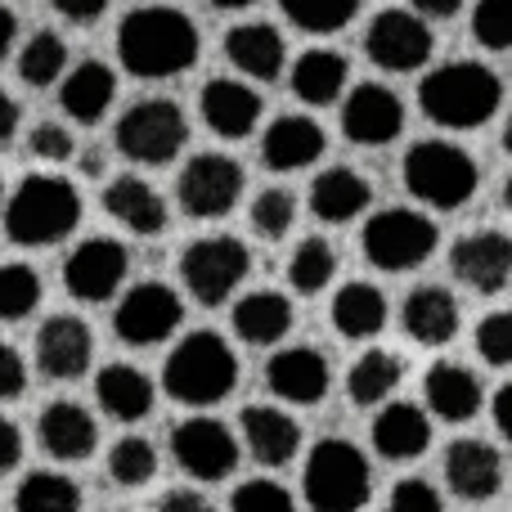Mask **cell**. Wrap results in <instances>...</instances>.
I'll list each match as a JSON object with an SVG mask.
<instances>
[{"mask_svg":"<svg viewBox=\"0 0 512 512\" xmlns=\"http://www.w3.org/2000/svg\"><path fill=\"white\" fill-rule=\"evenodd\" d=\"M198 50L203 41H198L194 18L180 14L176 5H140L117 27V63L144 81H167L189 72L198 63Z\"/></svg>","mask_w":512,"mask_h":512,"instance_id":"obj_1","label":"cell"},{"mask_svg":"<svg viewBox=\"0 0 512 512\" xmlns=\"http://www.w3.org/2000/svg\"><path fill=\"white\" fill-rule=\"evenodd\" d=\"M499 104H504V81L477 59L445 63L418 81V108L427 122L445 131H477L499 113Z\"/></svg>","mask_w":512,"mask_h":512,"instance_id":"obj_2","label":"cell"},{"mask_svg":"<svg viewBox=\"0 0 512 512\" xmlns=\"http://www.w3.org/2000/svg\"><path fill=\"white\" fill-rule=\"evenodd\" d=\"M234 387H239V355H234L230 342H225L221 333H212V328H198V333L180 337L176 351L162 364V391H167L176 405L212 409V405H221Z\"/></svg>","mask_w":512,"mask_h":512,"instance_id":"obj_3","label":"cell"},{"mask_svg":"<svg viewBox=\"0 0 512 512\" xmlns=\"http://www.w3.org/2000/svg\"><path fill=\"white\" fill-rule=\"evenodd\" d=\"M81 225V194L63 176H27L5 203V234L18 248H50Z\"/></svg>","mask_w":512,"mask_h":512,"instance_id":"obj_4","label":"cell"},{"mask_svg":"<svg viewBox=\"0 0 512 512\" xmlns=\"http://www.w3.org/2000/svg\"><path fill=\"white\" fill-rule=\"evenodd\" d=\"M409 198H418L423 207L436 212H454V207L472 203L481 185V167L463 144L454 140H418L409 144L405 162H400Z\"/></svg>","mask_w":512,"mask_h":512,"instance_id":"obj_5","label":"cell"},{"mask_svg":"<svg viewBox=\"0 0 512 512\" xmlns=\"http://www.w3.org/2000/svg\"><path fill=\"white\" fill-rule=\"evenodd\" d=\"M301 495L315 512H355L369 504L373 495V468L364 459L360 445L328 436L310 450L306 477H301Z\"/></svg>","mask_w":512,"mask_h":512,"instance_id":"obj_6","label":"cell"},{"mask_svg":"<svg viewBox=\"0 0 512 512\" xmlns=\"http://www.w3.org/2000/svg\"><path fill=\"white\" fill-rule=\"evenodd\" d=\"M436 243H441L436 221L423 212H409V207L373 212L369 221H364V234H360L364 261H369L373 270H387V274H405V270L427 265L436 252Z\"/></svg>","mask_w":512,"mask_h":512,"instance_id":"obj_7","label":"cell"},{"mask_svg":"<svg viewBox=\"0 0 512 512\" xmlns=\"http://www.w3.org/2000/svg\"><path fill=\"white\" fill-rule=\"evenodd\" d=\"M117 153L140 167H167L189 144V117L176 99H140L117 117Z\"/></svg>","mask_w":512,"mask_h":512,"instance_id":"obj_8","label":"cell"},{"mask_svg":"<svg viewBox=\"0 0 512 512\" xmlns=\"http://www.w3.org/2000/svg\"><path fill=\"white\" fill-rule=\"evenodd\" d=\"M252 270V252L243 248L234 234H216V239L189 243L180 256V283L189 288V297L203 306H221L234 297L243 279Z\"/></svg>","mask_w":512,"mask_h":512,"instance_id":"obj_9","label":"cell"},{"mask_svg":"<svg viewBox=\"0 0 512 512\" xmlns=\"http://www.w3.org/2000/svg\"><path fill=\"white\" fill-rule=\"evenodd\" d=\"M243 198V167L225 153H198L176 180V203L194 221H221Z\"/></svg>","mask_w":512,"mask_h":512,"instance_id":"obj_10","label":"cell"},{"mask_svg":"<svg viewBox=\"0 0 512 512\" xmlns=\"http://www.w3.org/2000/svg\"><path fill=\"white\" fill-rule=\"evenodd\" d=\"M432 27L418 9H382L364 32V54L382 72H418L432 59Z\"/></svg>","mask_w":512,"mask_h":512,"instance_id":"obj_11","label":"cell"},{"mask_svg":"<svg viewBox=\"0 0 512 512\" xmlns=\"http://www.w3.org/2000/svg\"><path fill=\"white\" fill-rule=\"evenodd\" d=\"M185 319V301L171 283H135L113 310V328L126 346H158Z\"/></svg>","mask_w":512,"mask_h":512,"instance_id":"obj_12","label":"cell"},{"mask_svg":"<svg viewBox=\"0 0 512 512\" xmlns=\"http://www.w3.org/2000/svg\"><path fill=\"white\" fill-rule=\"evenodd\" d=\"M171 454H176L180 472H189L194 481H225L239 468V436L216 418H185L171 432Z\"/></svg>","mask_w":512,"mask_h":512,"instance_id":"obj_13","label":"cell"},{"mask_svg":"<svg viewBox=\"0 0 512 512\" xmlns=\"http://www.w3.org/2000/svg\"><path fill=\"white\" fill-rule=\"evenodd\" d=\"M126 270H131V256H126L122 243L95 234V239H86L81 248L68 252V261H63V283H68V292L77 301L95 306V301H108L122 288Z\"/></svg>","mask_w":512,"mask_h":512,"instance_id":"obj_14","label":"cell"},{"mask_svg":"<svg viewBox=\"0 0 512 512\" xmlns=\"http://www.w3.org/2000/svg\"><path fill=\"white\" fill-rule=\"evenodd\" d=\"M400 131H405V104H400L396 90L364 81L342 99V135L351 144L382 149V144L400 140Z\"/></svg>","mask_w":512,"mask_h":512,"instance_id":"obj_15","label":"cell"},{"mask_svg":"<svg viewBox=\"0 0 512 512\" xmlns=\"http://www.w3.org/2000/svg\"><path fill=\"white\" fill-rule=\"evenodd\" d=\"M450 270L459 283H468L481 297H495L512 283V239L504 230H472L454 239Z\"/></svg>","mask_w":512,"mask_h":512,"instance_id":"obj_16","label":"cell"},{"mask_svg":"<svg viewBox=\"0 0 512 512\" xmlns=\"http://www.w3.org/2000/svg\"><path fill=\"white\" fill-rule=\"evenodd\" d=\"M328 382H333V369H328V360L315 346H283L265 364V387L283 405H301V409L319 405L328 396Z\"/></svg>","mask_w":512,"mask_h":512,"instance_id":"obj_17","label":"cell"},{"mask_svg":"<svg viewBox=\"0 0 512 512\" xmlns=\"http://www.w3.org/2000/svg\"><path fill=\"white\" fill-rule=\"evenodd\" d=\"M90 355H95V337L77 315H54L36 333V369L54 382L81 378L90 369Z\"/></svg>","mask_w":512,"mask_h":512,"instance_id":"obj_18","label":"cell"},{"mask_svg":"<svg viewBox=\"0 0 512 512\" xmlns=\"http://www.w3.org/2000/svg\"><path fill=\"white\" fill-rule=\"evenodd\" d=\"M328 135L315 117L306 113H283L265 126L261 135V162L270 171H306L324 158Z\"/></svg>","mask_w":512,"mask_h":512,"instance_id":"obj_19","label":"cell"},{"mask_svg":"<svg viewBox=\"0 0 512 512\" xmlns=\"http://www.w3.org/2000/svg\"><path fill=\"white\" fill-rule=\"evenodd\" d=\"M445 481H450V490L459 499L486 504L504 486V459H499L495 445L477 441V436H463V441H454L445 450Z\"/></svg>","mask_w":512,"mask_h":512,"instance_id":"obj_20","label":"cell"},{"mask_svg":"<svg viewBox=\"0 0 512 512\" xmlns=\"http://www.w3.org/2000/svg\"><path fill=\"white\" fill-rule=\"evenodd\" d=\"M36 436H41V450L59 463H81L95 454L99 445V427L95 414L77 400H54V405L41 409V423H36Z\"/></svg>","mask_w":512,"mask_h":512,"instance_id":"obj_21","label":"cell"},{"mask_svg":"<svg viewBox=\"0 0 512 512\" xmlns=\"http://www.w3.org/2000/svg\"><path fill=\"white\" fill-rule=\"evenodd\" d=\"M198 108H203V122L212 126L221 140H248L261 122V95L248 86V81L234 77H212L198 95Z\"/></svg>","mask_w":512,"mask_h":512,"instance_id":"obj_22","label":"cell"},{"mask_svg":"<svg viewBox=\"0 0 512 512\" xmlns=\"http://www.w3.org/2000/svg\"><path fill=\"white\" fill-rule=\"evenodd\" d=\"M400 324L418 346H445L459 337V297L441 283H423L405 297Z\"/></svg>","mask_w":512,"mask_h":512,"instance_id":"obj_23","label":"cell"},{"mask_svg":"<svg viewBox=\"0 0 512 512\" xmlns=\"http://www.w3.org/2000/svg\"><path fill=\"white\" fill-rule=\"evenodd\" d=\"M243 441H248V454L261 468H288L301 450V427L297 418H288L274 405H248L243 409Z\"/></svg>","mask_w":512,"mask_h":512,"instance_id":"obj_24","label":"cell"},{"mask_svg":"<svg viewBox=\"0 0 512 512\" xmlns=\"http://www.w3.org/2000/svg\"><path fill=\"white\" fill-rule=\"evenodd\" d=\"M104 212L113 216L117 225H126L131 234L140 239H153V234L167 230L171 212H167V198L140 176H117L113 185L104 189Z\"/></svg>","mask_w":512,"mask_h":512,"instance_id":"obj_25","label":"cell"},{"mask_svg":"<svg viewBox=\"0 0 512 512\" xmlns=\"http://www.w3.org/2000/svg\"><path fill=\"white\" fill-rule=\"evenodd\" d=\"M432 445V418L409 400H387L373 418V450L391 463H409Z\"/></svg>","mask_w":512,"mask_h":512,"instance_id":"obj_26","label":"cell"},{"mask_svg":"<svg viewBox=\"0 0 512 512\" xmlns=\"http://www.w3.org/2000/svg\"><path fill=\"white\" fill-rule=\"evenodd\" d=\"M423 396L427 409L445 423H468V418L481 414V382L468 364H454V360H436L423 378Z\"/></svg>","mask_w":512,"mask_h":512,"instance_id":"obj_27","label":"cell"},{"mask_svg":"<svg viewBox=\"0 0 512 512\" xmlns=\"http://www.w3.org/2000/svg\"><path fill=\"white\" fill-rule=\"evenodd\" d=\"M225 59L252 81H274L288 63V45L283 32L270 23H239L225 32Z\"/></svg>","mask_w":512,"mask_h":512,"instance_id":"obj_28","label":"cell"},{"mask_svg":"<svg viewBox=\"0 0 512 512\" xmlns=\"http://www.w3.org/2000/svg\"><path fill=\"white\" fill-rule=\"evenodd\" d=\"M113 99H117V77H113V68L99 63V59L77 63V68L63 77V86H59L63 113H68L77 126L104 122V113L113 108Z\"/></svg>","mask_w":512,"mask_h":512,"instance_id":"obj_29","label":"cell"},{"mask_svg":"<svg viewBox=\"0 0 512 512\" xmlns=\"http://www.w3.org/2000/svg\"><path fill=\"white\" fill-rule=\"evenodd\" d=\"M95 400L117 423H140V418L153 414L158 391H153L149 373H140L135 364H104L95 378Z\"/></svg>","mask_w":512,"mask_h":512,"instance_id":"obj_30","label":"cell"},{"mask_svg":"<svg viewBox=\"0 0 512 512\" xmlns=\"http://www.w3.org/2000/svg\"><path fill=\"white\" fill-rule=\"evenodd\" d=\"M369 203H373L369 180L351 167H328L310 180V212H315L324 225L355 221L360 212H369Z\"/></svg>","mask_w":512,"mask_h":512,"instance_id":"obj_31","label":"cell"},{"mask_svg":"<svg viewBox=\"0 0 512 512\" xmlns=\"http://www.w3.org/2000/svg\"><path fill=\"white\" fill-rule=\"evenodd\" d=\"M292 328V301L283 292H248V297L234 301V333L248 346H274L283 342Z\"/></svg>","mask_w":512,"mask_h":512,"instance_id":"obj_32","label":"cell"},{"mask_svg":"<svg viewBox=\"0 0 512 512\" xmlns=\"http://www.w3.org/2000/svg\"><path fill=\"white\" fill-rule=\"evenodd\" d=\"M346 59L337 50H306L297 63H292V95L310 108H328L346 95Z\"/></svg>","mask_w":512,"mask_h":512,"instance_id":"obj_33","label":"cell"},{"mask_svg":"<svg viewBox=\"0 0 512 512\" xmlns=\"http://www.w3.org/2000/svg\"><path fill=\"white\" fill-rule=\"evenodd\" d=\"M328 315H333V328L342 337L364 342V337H378L382 328H387V297H382V288L355 279V283H346V288H337Z\"/></svg>","mask_w":512,"mask_h":512,"instance_id":"obj_34","label":"cell"},{"mask_svg":"<svg viewBox=\"0 0 512 512\" xmlns=\"http://www.w3.org/2000/svg\"><path fill=\"white\" fill-rule=\"evenodd\" d=\"M405 378V360L396 351H364L360 360L351 364L346 373V391H351V405L373 409V405H387L391 391L400 387Z\"/></svg>","mask_w":512,"mask_h":512,"instance_id":"obj_35","label":"cell"},{"mask_svg":"<svg viewBox=\"0 0 512 512\" xmlns=\"http://www.w3.org/2000/svg\"><path fill=\"white\" fill-rule=\"evenodd\" d=\"M18 512H77L81 508V486L63 472H27L14 490Z\"/></svg>","mask_w":512,"mask_h":512,"instance_id":"obj_36","label":"cell"},{"mask_svg":"<svg viewBox=\"0 0 512 512\" xmlns=\"http://www.w3.org/2000/svg\"><path fill=\"white\" fill-rule=\"evenodd\" d=\"M337 274V252L328 239H301L288 256V283L301 297H319Z\"/></svg>","mask_w":512,"mask_h":512,"instance_id":"obj_37","label":"cell"},{"mask_svg":"<svg viewBox=\"0 0 512 512\" xmlns=\"http://www.w3.org/2000/svg\"><path fill=\"white\" fill-rule=\"evenodd\" d=\"M63 68H68V45H63L59 32H32V41L18 50V77H23V86L32 90H45L54 86V81L63 77Z\"/></svg>","mask_w":512,"mask_h":512,"instance_id":"obj_38","label":"cell"},{"mask_svg":"<svg viewBox=\"0 0 512 512\" xmlns=\"http://www.w3.org/2000/svg\"><path fill=\"white\" fill-rule=\"evenodd\" d=\"M279 9L301 32L328 36V32H342V27L360 14V0H279Z\"/></svg>","mask_w":512,"mask_h":512,"instance_id":"obj_39","label":"cell"},{"mask_svg":"<svg viewBox=\"0 0 512 512\" xmlns=\"http://www.w3.org/2000/svg\"><path fill=\"white\" fill-rule=\"evenodd\" d=\"M41 306V274L23 261L0 265V324H18Z\"/></svg>","mask_w":512,"mask_h":512,"instance_id":"obj_40","label":"cell"},{"mask_svg":"<svg viewBox=\"0 0 512 512\" xmlns=\"http://www.w3.org/2000/svg\"><path fill=\"white\" fill-rule=\"evenodd\" d=\"M108 477L126 490H140L158 477V450L144 436H122V441L108 450Z\"/></svg>","mask_w":512,"mask_h":512,"instance_id":"obj_41","label":"cell"},{"mask_svg":"<svg viewBox=\"0 0 512 512\" xmlns=\"http://www.w3.org/2000/svg\"><path fill=\"white\" fill-rule=\"evenodd\" d=\"M248 216L261 239H283V234L292 230V221H297V198H292L288 189H261V194L252 198Z\"/></svg>","mask_w":512,"mask_h":512,"instance_id":"obj_42","label":"cell"},{"mask_svg":"<svg viewBox=\"0 0 512 512\" xmlns=\"http://www.w3.org/2000/svg\"><path fill=\"white\" fill-rule=\"evenodd\" d=\"M472 36L481 50H512V0H481L472 9Z\"/></svg>","mask_w":512,"mask_h":512,"instance_id":"obj_43","label":"cell"},{"mask_svg":"<svg viewBox=\"0 0 512 512\" xmlns=\"http://www.w3.org/2000/svg\"><path fill=\"white\" fill-rule=\"evenodd\" d=\"M477 355L490 369H512V310H490L477 324Z\"/></svg>","mask_w":512,"mask_h":512,"instance_id":"obj_44","label":"cell"},{"mask_svg":"<svg viewBox=\"0 0 512 512\" xmlns=\"http://www.w3.org/2000/svg\"><path fill=\"white\" fill-rule=\"evenodd\" d=\"M230 508L234 512H292V495H288V486H279V481L256 477V481H243V486L234 490Z\"/></svg>","mask_w":512,"mask_h":512,"instance_id":"obj_45","label":"cell"},{"mask_svg":"<svg viewBox=\"0 0 512 512\" xmlns=\"http://www.w3.org/2000/svg\"><path fill=\"white\" fill-rule=\"evenodd\" d=\"M391 512H445V499L432 481L405 477L391 486Z\"/></svg>","mask_w":512,"mask_h":512,"instance_id":"obj_46","label":"cell"},{"mask_svg":"<svg viewBox=\"0 0 512 512\" xmlns=\"http://www.w3.org/2000/svg\"><path fill=\"white\" fill-rule=\"evenodd\" d=\"M27 153L41 162H68L72 153H77V144H72L68 126L41 122V126H32V135H27Z\"/></svg>","mask_w":512,"mask_h":512,"instance_id":"obj_47","label":"cell"},{"mask_svg":"<svg viewBox=\"0 0 512 512\" xmlns=\"http://www.w3.org/2000/svg\"><path fill=\"white\" fill-rule=\"evenodd\" d=\"M27 387V364L9 342H0V400H18Z\"/></svg>","mask_w":512,"mask_h":512,"instance_id":"obj_48","label":"cell"},{"mask_svg":"<svg viewBox=\"0 0 512 512\" xmlns=\"http://www.w3.org/2000/svg\"><path fill=\"white\" fill-rule=\"evenodd\" d=\"M18 463H23V432L0 414V477H9Z\"/></svg>","mask_w":512,"mask_h":512,"instance_id":"obj_49","label":"cell"},{"mask_svg":"<svg viewBox=\"0 0 512 512\" xmlns=\"http://www.w3.org/2000/svg\"><path fill=\"white\" fill-rule=\"evenodd\" d=\"M50 5L59 9L68 23H95V18L108 9V0H50Z\"/></svg>","mask_w":512,"mask_h":512,"instance_id":"obj_50","label":"cell"},{"mask_svg":"<svg viewBox=\"0 0 512 512\" xmlns=\"http://www.w3.org/2000/svg\"><path fill=\"white\" fill-rule=\"evenodd\" d=\"M490 414H495L499 436L512 445V382H504V387L495 391V400H490Z\"/></svg>","mask_w":512,"mask_h":512,"instance_id":"obj_51","label":"cell"},{"mask_svg":"<svg viewBox=\"0 0 512 512\" xmlns=\"http://www.w3.org/2000/svg\"><path fill=\"white\" fill-rule=\"evenodd\" d=\"M158 508L162 512H207V499L198 495V490H171Z\"/></svg>","mask_w":512,"mask_h":512,"instance_id":"obj_52","label":"cell"},{"mask_svg":"<svg viewBox=\"0 0 512 512\" xmlns=\"http://www.w3.org/2000/svg\"><path fill=\"white\" fill-rule=\"evenodd\" d=\"M409 9H418L423 18H454L463 9V0H409Z\"/></svg>","mask_w":512,"mask_h":512,"instance_id":"obj_53","label":"cell"},{"mask_svg":"<svg viewBox=\"0 0 512 512\" xmlns=\"http://www.w3.org/2000/svg\"><path fill=\"white\" fill-rule=\"evenodd\" d=\"M14 36H18V14L9 5H0V63H5L9 50H14Z\"/></svg>","mask_w":512,"mask_h":512,"instance_id":"obj_54","label":"cell"},{"mask_svg":"<svg viewBox=\"0 0 512 512\" xmlns=\"http://www.w3.org/2000/svg\"><path fill=\"white\" fill-rule=\"evenodd\" d=\"M14 131H18V104L0 90V144L14 140Z\"/></svg>","mask_w":512,"mask_h":512,"instance_id":"obj_55","label":"cell"},{"mask_svg":"<svg viewBox=\"0 0 512 512\" xmlns=\"http://www.w3.org/2000/svg\"><path fill=\"white\" fill-rule=\"evenodd\" d=\"M99 162H104V153H86V162H81V167H86V176H99Z\"/></svg>","mask_w":512,"mask_h":512,"instance_id":"obj_56","label":"cell"},{"mask_svg":"<svg viewBox=\"0 0 512 512\" xmlns=\"http://www.w3.org/2000/svg\"><path fill=\"white\" fill-rule=\"evenodd\" d=\"M216 9H248V5H256V0H212Z\"/></svg>","mask_w":512,"mask_h":512,"instance_id":"obj_57","label":"cell"},{"mask_svg":"<svg viewBox=\"0 0 512 512\" xmlns=\"http://www.w3.org/2000/svg\"><path fill=\"white\" fill-rule=\"evenodd\" d=\"M504 153H508V158H512V117H508V122H504Z\"/></svg>","mask_w":512,"mask_h":512,"instance_id":"obj_58","label":"cell"},{"mask_svg":"<svg viewBox=\"0 0 512 512\" xmlns=\"http://www.w3.org/2000/svg\"><path fill=\"white\" fill-rule=\"evenodd\" d=\"M504 207L512 212V176H508V185H504Z\"/></svg>","mask_w":512,"mask_h":512,"instance_id":"obj_59","label":"cell"},{"mask_svg":"<svg viewBox=\"0 0 512 512\" xmlns=\"http://www.w3.org/2000/svg\"><path fill=\"white\" fill-rule=\"evenodd\" d=\"M0 216H5V180H0Z\"/></svg>","mask_w":512,"mask_h":512,"instance_id":"obj_60","label":"cell"}]
</instances>
